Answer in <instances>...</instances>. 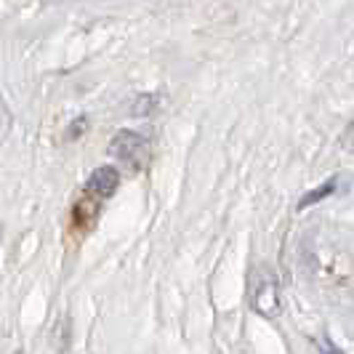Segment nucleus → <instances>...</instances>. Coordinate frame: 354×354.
<instances>
[{
    "mask_svg": "<svg viewBox=\"0 0 354 354\" xmlns=\"http://www.w3.org/2000/svg\"><path fill=\"white\" fill-rule=\"evenodd\" d=\"M118 184H120V174L112 168V165H102L96 168L88 178V192L99 200H106L118 192Z\"/></svg>",
    "mask_w": 354,
    "mask_h": 354,
    "instance_id": "obj_2",
    "label": "nucleus"
},
{
    "mask_svg": "<svg viewBox=\"0 0 354 354\" xmlns=\"http://www.w3.org/2000/svg\"><path fill=\"white\" fill-rule=\"evenodd\" d=\"M253 306L264 317H277L280 315V293H277V283L274 280H266V283L259 285V290L253 296Z\"/></svg>",
    "mask_w": 354,
    "mask_h": 354,
    "instance_id": "obj_3",
    "label": "nucleus"
},
{
    "mask_svg": "<svg viewBox=\"0 0 354 354\" xmlns=\"http://www.w3.org/2000/svg\"><path fill=\"white\" fill-rule=\"evenodd\" d=\"M83 131H86V120L80 118V120H77V123L70 128V139H72V136H77V133H83Z\"/></svg>",
    "mask_w": 354,
    "mask_h": 354,
    "instance_id": "obj_5",
    "label": "nucleus"
},
{
    "mask_svg": "<svg viewBox=\"0 0 354 354\" xmlns=\"http://www.w3.org/2000/svg\"><path fill=\"white\" fill-rule=\"evenodd\" d=\"M336 189V181H325L319 189H312L309 195L301 197V203H299V208H309V205H315V203H319V200H325V197L330 195Z\"/></svg>",
    "mask_w": 354,
    "mask_h": 354,
    "instance_id": "obj_4",
    "label": "nucleus"
},
{
    "mask_svg": "<svg viewBox=\"0 0 354 354\" xmlns=\"http://www.w3.org/2000/svg\"><path fill=\"white\" fill-rule=\"evenodd\" d=\"M109 152H112V158H118L120 162H125L128 168H133V171L144 168L147 155H149L144 136L133 133V131H120V133H115V139L109 144Z\"/></svg>",
    "mask_w": 354,
    "mask_h": 354,
    "instance_id": "obj_1",
    "label": "nucleus"
},
{
    "mask_svg": "<svg viewBox=\"0 0 354 354\" xmlns=\"http://www.w3.org/2000/svg\"><path fill=\"white\" fill-rule=\"evenodd\" d=\"M17 354H21V352H17Z\"/></svg>",
    "mask_w": 354,
    "mask_h": 354,
    "instance_id": "obj_6",
    "label": "nucleus"
}]
</instances>
